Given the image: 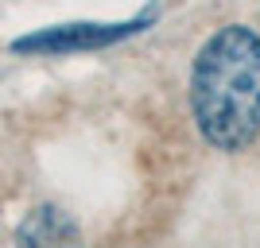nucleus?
<instances>
[{
    "instance_id": "f257e3e1",
    "label": "nucleus",
    "mask_w": 260,
    "mask_h": 248,
    "mask_svg": "<svg viewBox=\"0 0 260 248\" xmlns=\"http://www.w3.org/2000/svg\"><path fill=\"white\" fill-rule=\"evenodd\" d=\"M190 113L198 132L221 151L260 136V35L229 23L210 35L190 66Z\"/></svg>"
},
{
    "instance_id": "7ed1b4c3",
    "label": "nucleus",
    "mask_w": 260,
    "mask_h": 248,
    "mask_svg": "<svg viewBox=\"0 0 260 248\" xmlns=\"http://www.w3.org/2000/svg\"><path fill=\"white\" fill-rule=\"evenodd\" d=\"M16 237H20L23 244H62V240H74L78 237V229H74V221H70L66 214L43 205V209L27 214V221L20 225Z\"/></svg>"
},
{
    "instance_id": "f03ea898",
    "label": "nucleus",
    "mask_w": 260,
    "mask_h": 248,
    "mask_svg": "<svg viewBox=\"0 0 260 248\" xmlns=\"http://www.w3.org/2000/svg\"><path fill=\"white\" fill-rule=\"evenodd\" d=\"M152 20V12L128 23H62V27H43L35 35H23L12 43L20 54H74V51H93V47L120 43L124 35H136L144 23Z\"/></svg>"
}]
</instances>
